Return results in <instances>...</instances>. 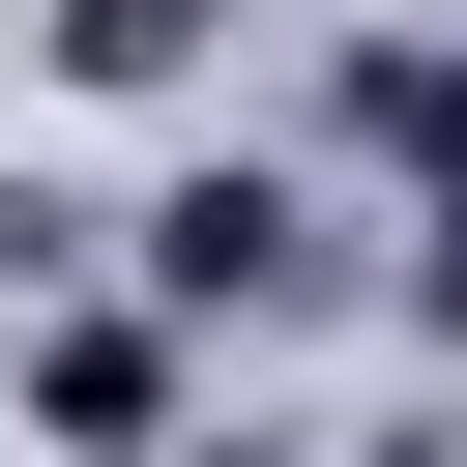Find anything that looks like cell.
<instances>
[{"mask_svg": "<svg viewBox=\"0 0 467 467\" xmlns=\"http://www.w3.org/2000/svg\"><path fill=\"white\" fill-rule=\"evenodd\" d=\"M409 321H438V350H467V175H438V204H409Z\"/></svg>", "mask_w": 467, "mask_h": 467, "instance_id": "277c9868", "label": "cell"}, {"mask_svg": "<svg viewBox=\"0 0 467 467\" xmlns=\"http://www.w3.org/2000/svg\"><path fill=\"white\" fill-rule=\"evenodd\" d=\"M29 409H58L88 467H146V438H175V321H58V350H29Z\"/></svg>", "mask_w": 467, "mask_h": 467, "instance_id": "7a4b0ae2", "label": "cell"}, {"mask_svg": "<svg viewBox=\"0 0 467 467\" xmlns=\"http://www.w3.org/2000/svg\"><path fill=\"white\" fill-rule=\"evenodd\" d=\"M379 467H438V438H379Z\"/></svg>", "mask_w": 467, "mask_h": 467, "instance_id": "5b68a950", "label": "cell"}, {"mask_svg": "<svg viewBox=\"0 0 467 467\" xmlns=\"http://www.w3.org/2000/svg\"><path fill=\"white\" fill-rule=\"evenodd\" d=\"M58 58H88V88H175V58H204V0H58Z\"/></svg>", "mask_w": 467, "mask_h": 467, "instance_id": "3957f363", "label": "cell"}, {"mask_svg": "<svg viewBox=\"0 0 467 467\" xmlns=\"http://www.w3.org/2000/svg\"><path fill=\"white\" fill-rule=\"evenodd\" d=\"M263 292H321V204L234 146V175H175V204H146V321H263Z\"/></svg>", "mask_w": 467, "mask_h": 467, "instance_id": "6da1fadb", "label": "cell"}]
</instances>
